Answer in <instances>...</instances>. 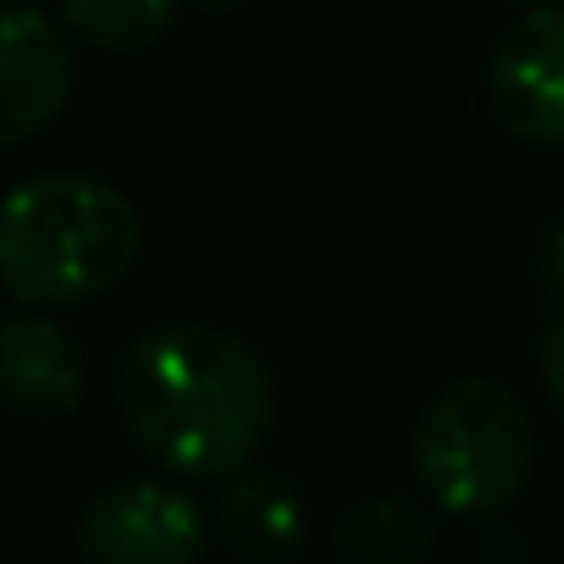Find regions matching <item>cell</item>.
Returning <instances> with one entry per match:
<instances>
[{
	"label": "cell",
	"mask_w": 564,
	"mask_h": 564,
	"mask_svg": "<svg viewBox=\"0 0 564 564\" xmlns=\"http://www.w3.org/2000/svg\"><path fill=\"white\" fill-rule=\"evenodd\" d=\"M210 547L205 503L166 481L133 476L89 498L78 514V558L84 564H199Z\"/></svg>",
	"instance_id": "277c9868"
},
{
	"label": "cell",
	"mask_w": 564,
	"mask_h": 564,
	"mask_svg": "<svg viewBox=\"0 0 564 564\" xmlns=\"http://www.w3.org/2000/svg\"><path fill=\"white\" fill-rule=\"evenodd\" d=\"M89 393V355L84 344L45 311H7L0 316V404L18 415H73Z\"/></svg>",
	"instance_id": "52a82bcc"
},
{
	"label": "cell",
	"mask_w": 564,
	"mask_h": 564,
	"mask_svg": "<svg viewBox=\"0 0 564 564\" xmlns=\"http://www.w3.org/2000/svg\"><path fill=\"white\" fill-rule=\"evenodd\" d=\"M536 377H542L547 404L564 415V305L547 316V327H542V338H536Z\"/></svg>",
	"instance_id": "7c38bea8"
},
{
	"label": "cell",
	"mask_w": 564,
	"mask_h": 564,
	"mask_svg": "<svg viewBox=\"0 0 564 564\" xmlns=\"http://www.w3.org/2000/svg\"><path fill=\"white\" fill-rule=\"evenodd\" d=\"M188 7H199V12H227V7H238V0H188Z\"/></svg>",
	"instance_id": "4fadbf2b"
},
{
	"label": "cell",
	"mask_w": 564,
	"mask_h": 564,
	"mask_svg": "<svg viewBox=\"0 0 564 564\" xmlns=\"http://www.w3.org/2000/svg\"><path fill=\"white\" fill-rule=\"evenodd\" d=\"M531 276H536V294L558 311L564 305V205L542 221L536 249H531Z\"/></svg>",
	"instance_id": "8fae6325"
},
{
	"label": "cell",
	"mask_w": 564,
	"mask_h": 564,
	"mask_svg": "<svg viewBox=\"0 0 564 564\" xmlns=\"http://www.w3.org/2000/svg\"><path fill=\"white\" fill-rule=\"evenodd\" d=\"M487 106L520 144H564V0L525 7L487 51Z\"/></svg>",
	"instance_id": "5b68a950"
},
{
	"label": "cell",
	"mask_w": 564,
	"mask_h": 564,
	"mask_svg": "<svg viewBox=\"0 0 564 564\" xmlns=\"http://www.w3.org/2000/svg\"><path fill=\"white\" fill-rule=\"evenodd\" d=\"M117 415L166 476L227 481L271 437L276 382L238 333L172 322L122 349Z\"/></svg>",
	"instance_id": "6da1fadb"
},
{
	"label": "cell",
	"mask_w": 564,
	"mask_h": 564,
	"mask_svg": "<svg viewBox=\"0 0 564 564\" xmlns=\"http://www.w3.org/2000/svg\"><path fill=\"white\" fill-rule=\"evenodd\" d=\"M514 7H536V0H514Z\"/></svg>",
	"instance_id": "5bb4252c"
},
{
	"label": "cell",
	"mask_w": 564,
	"mask_h": 564,
	"mask_svg": "<svg viewBox=\"0 0 564 564\" xmlns=\"http://www.w3.org/2000/svg\"><path fill=\"white\" fill-rule=\"evenodd\" d=\"M78 84V56L67 23L29 0L0 7V144H23L45 133Z\"/></svg>",
	"instance_id": "8992f818"
},
{
	"label": "cell",
	"mask_w": 564,
	"mask_h": 564,
	"mask_svg": "<svg viewBox=\"0 0 564 564\" xmlns=\"http://www.w3.org/2000/svg\"><path fill=\"white\" fill-rule=\"evenodd\" d=\"M183 7L188 0H62V23L73 40H84L95 51L133 56L172 34Z\"/></svg>",
	"instance_id": "30bf717a"
},
{
	"label": "cell",
	"mask_w": 564,
	"mask_h": 564,
	"mask_svg": "<svg viewBox=\"0 0 564 564\" xmlns=\"http://www.w3.org/2000/svg\"><path fill=\"white\" fill-rule=\"evenodd\" d=\"M139 205L95 172H45L0 199V289L12 305H84L133 271Z\"/></svg>",
	"instance_id": "7a4b0ae2"
},
{
	"label": "cell",
	"mask_w": 564,
	"mask_h": 564,
	"mask_svg": "<svg viewBox=\"0 0 564 564\" xmlns=\"http://www.w3.org/2000/svg\"><path fill=\"white\" fill-rule=\"evenodd\" d=\"M410 470L443 514H503L536 470V426L520 393L498 377H459L437 388L410 432Z\"/></svg>",
	"instance_id": "3957f363"
},
{
	"label": "cell",
	"mask_w": 564,
	"mask_h": 564,
	"mask_svg": "<svg viewBox=\"0 0 564 564\" xmlns=\"http://www.w3.org/2000/svg\"><path fill=\"white\" fill-rule=\"evenodd\" d=\"M216 536L243 564H294L311 536L300 487L265 465L232 470L216 492Z\"/></svg>",
	"instance_id": "ba28073f"
},
{
	"label": "cell",
	"mask_w": 564,
	"mask_h": 564,
	"mask_svg": "<svg viewBox=\"0 0 564 564\" xmlns=\"http://www.w3.org/2000/svg\"><path fill=\"white\" fill-rule=\"evenodd\" d=\"M333 553L338 564H432L437 520L404 492H371L338 514Z\"/></svg>",
	"instance_id": "9c48e42d"
}]
</instances>
